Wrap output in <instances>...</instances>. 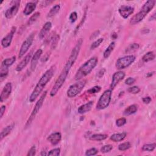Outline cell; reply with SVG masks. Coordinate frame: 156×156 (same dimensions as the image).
Returning a JSON list of instances; mask_svg holds the SVG:
<instances>
[{"mask_svg": "<svg viewBox=\"0 0 156 156\" xmlns=\"http://www.w3.org/2000/svg\"><path fill=\"white\" fill-rule=\"evenodd\" d=\"M131 147V145L130 142H124L123 143H121L118 146V150L121 151H124L129 150Z\"/></svg>", "mask_w": 156, "mask_h": 156, "instance_id": "obj_33", "label": "cell"}, {"mask_svg": "<svg viewBox=\"0 0 156 156\" xmlns=\"http://www.w3.org/2000/svg\"><path fill=\"white\" fill-rule=\"evenodd\" d=\"M40 13L38 12H37L35 13H34L32 16H31L30 17V18L29 19V20L27 22V25L28 26H30V25H32L34 23H35L37 19L39 18V17H40Z\"/></svg>", "mask_w": 156, "mask_h": 156, "instance_id": "obj_31", "label": "cell"}, {"mask_svg": "<svg viewBox=\"0 0 156 156\" xmlns=\"http://www.w3.org/2000/svg\"><path fill=\"white\" fill-rule=\"evenodd\" d=\"M60 148H55V149H53L51 150L48 153V155H54V156H58L60 155Z\"/></svg>", "mask_w": 156, "mask_h": 156, "instance_id": "obj_41", "label": "cell"}, {"mask_svg": "<svg viewBox=\"0 0 156 156\" xmlns=\"http://www.w3.org/2000/svg\"><path fill=\"white\" fill-rule=\"evenodd\" d=\"M101 90V87L99 86H95L92 88H91L90 89H89L87 92L90 94H95L96 93H98L99 91H100Z\"/></svg>", "mask_w": 156, "mask_h": 156, "instance_id": "obj_40", "label": "cell"}, {"mask_svg": "<svg viewBox=\"0 0 156 156\" xmlns=\"http://www.w3.org/2000/svg\"><path fill=\"white\" fill-rule=\"evenodd\" d=\"M156 146L155 143H152V144H146L144 145L142 147V151H149L151 152L153 151Z\"/></svg>", "mask_w": 156, "mask_h": 156, "instance_id": "obj_32", "label": "cell"}, {"mask_svg": "<svg viewBox=\"0 0 156 156\" xmlns=\"http://www.w3.org/2000/svg\"><path fill=\"white\" fill-rule=\"evenodd\" d=\"M20 3L21 1H19V0L11 1V7L5 12V17H6V18L11 19L17 15L20 6Z\"/></svg>", "mask_w": 156, "mask_h": 156, "instance_id": "obj_11", "label": "cell"}, {"mask_svg": "<svg viewBox=\"0 0 156 156\" xmlns=\"http://www.w3.org/2000/svg\"><path fill=\"white\" fill-rule=\"evenodd\" d=\"M155 57V55L153 51L147 52L142 57V60L144 62H148L153 60Z\"/></svg>", "mask_w": 156, "mask_h": 156, "instance_id": "obj_27", "label": "cell"}, {"mask_svg": "<svg viewBox=\"0 0 156 156\" xmlns=\"http://www.w3.org/2000/svg\"><path fill=\"white\" fill-rule=\"evenodd\" d=\"M17 28L15 26H13L10 31V33H8L6 37H4L1 40V45L3 46V48H7L11 45L12 41V38L13 37V35L16 32Z\"/></svg>", "mask_w": 156, "mask_h": 156, "instance_id": "obj_12", "label": "cell"}, {"mask_svg": "<svg viewBox=\"0 0 156 156\" xmlns=\"http://www.w3.org/2000/svg\"><path fill=\"white\" fill-rule=\"evenodd\" d=\"M114 39H115L116 37H117V34H116L115 33H114L113 35H112V36Z\"/></svg>", "mask_w": 156, "mask_h": 156, "instance_id": "obj_51", "label": "cell"}, {"mask_svg": "<svg viewBox=\"0 0 156 156\" xmlns=\"http://www.w3.org/2000/svg\"><path fill=\"white\" fill-rule=\"evenodd\" d=\"M62 139V135L60 132H54L50 134L47 140L52 145H57Z\"/></svg>", "mask_w": 156, "mask_h": 156, "instance_id": "obj_18", "label": "cell"}, {"mask_svg": "<svg viewBox=\"0 0 156 156\" xmlns=\"http://www.w3.org/2000/svg\"><path fill=\"white\" fill-rule=\"evenodd\" d=\"M105 72H106V69H105L104 68L101 69L100 70V71L98 72V76L99 78L102 77L104 76Z\"/></svg>", "mask_w": 156, "mask_h": 156, "instance_id": "obj_47", "label": "cell"}, {"mask_svg": "<svg viewBox=\"0 0 156 156\" xmlns=\"http://www.w3.org/2000/svg\"><path fill=\"white\" fill-rule=\"evenodd\" d=\"M12 83L7 82L5 85L4 87L3 88L1 91V95H0V101H1V103H3V101H4L9 97L12 93Z\"/></svg>", "mask_w": 156, "mask_h": 156, "instance_id": "obj_15", "label": "cell"}, {"mask_svg": "<svg viewBox=\"0 0 156 156\" xmlns=\"http://www.w3.org/2000/svg\"><path fill=\"white\" fill-rule=\"evenodd\" d=\"M36 9V4L33 2L28 3L26 5L25 8L23 11V13L25 15H29L32 13Z\"/></svg>", "mask_w": 156, "mask_h": 156, "instance_id": "obj_23", "label": "cell"}, {"mask_svg": "<svg viewBox=\"0 0 156 156\" xmlns=\"http://www.w3.org/2000/svg\"><path fill=\"white\" fill-rule=\"evenodd\" d=\"M14 127H15V124L12 123V124H10V125L4 128L1 130V134H0V141H2L4 138H5L8 135L11 133V131L12 130V129H13Z\"/></svg>", "mask_w": 156, "mask_h": 156, "instance_id": "obj_22", "label": "cell"}, {"mask_svg": "<svg viewBox=\"0 0 156 156\" xmlns=\"http://www.w3.org/2000/svg\"><path fill=\"white\" fill-rule=\"evenodd\" d=\"M93 101H90V102L82 105L78 108V113L80 114H84L87 112H89L91 111V109L93 107Z\"/></svg>", "mask_w": 156, "mask_h": 156, "instance_id": "obj_21", "label": "cell"}, {"mask_svg": "<svg viewBox=\"0 0 156 156\" xmlns=\"http://www.w3.org/2000/svg\"><path fill=\"white\" fill-rule=\"evenodd\" d=\"M98 62V60L96 57H93L87 60L77 70L74 76L75 80L79 81L90 74L97 65Z\"/></svg>", "mask_w": 156, "mask_h": 156, "instance_id": "obj_2", "label": "cell"}, {"mask_svg": "<svg viewBox=\"0 0 156 156\" xmlns=\"http://www.w3.org/2000/svg\"><path fill=\"white\" fill-rule=\"evenodd\" d=\"M15 61H16V57L15 56L4 59L1 65V71H6V70L8 69V68L12 65Z\"/></svg>", "mask_w": 156, "mask_h": 156, "instance_id": "obj_19", "label": "cell"}, {"mask_svg": "<svg viewBox=\"0 0 156 156\" xmlns=\"http://www.w3.org/2000/svg\"><path fill=\"white\" fill-rule=\"evenodd\" d=\"M112 94L111 90H107L103 93L96 105L98 110H103L109 106L112 99Z\"/></svg>", "mask_w": 156, "mask_h": 156, "instance_id": "obj_8", "label": "cell"}, {"mask_svg": "<svg viewBox=\"0 0 156 156\" xmlns=\"http://www.w3.org/2000/svg\"><path fill=\"white\" fill-rule=\"evenodd\" d=\"M124 77H125V73L123 72L119 71L115 73L113 75L112 83L111 84V90H113L118 84L124 79Z\"/></svg>", "mask_w": 156, "mask_h": 156, "instance_id": "obj_14", "label": "cell"}, {"mask_svg": "<svg viewBox=\"0 0 156 156\" xmlns=\"http://www.w3.org/2000/svg\"><path fill=\"white\" fill-rule=\"evenodd\" d=\"M46 95H47V91H45L43 92V94L42 95V96H40V99L38 100L37 102L35 104V106L33 109V111L31 113L30 115L29 116V118L25 124V129L28 128V127H29L30 126L31 123H33V120L35 119L36 115H37V113H38L39 111L40 110V108L42 107V106H43V104L44 103V101L46 97Z\"/></svg>", "mask_w": 156, "mask_h": 156, "instance_id": "obj_5", "label": "cell"}, {"mask_svg": "<svg viewBox=\"0 0 156 156\" xmlns=\"http://www.w3.org/2000/svg\"><path fill=\"white\" fill-rule=\"evenodd\" d=\"M59 40V36L58 35H56L55 37H54L52 38V43H51V49L54 50L55 49V48L56 47V46L58 43V42Z\"/></svg>", "mask_w": 156, "mask_h": 156, "instance_id": "obj_37", "label": "cell"}, {"mask_svg": "<svg viewBox=\"0 0 156 156\" xmlns=\"http://www.w3.org/2000/svg\"><path fill=\"white\" fill-rule=\"evenodd\" d=\"M127 122V120L125 118H120L116 121V125L120 128L121 126H123L124 124H126Z\"/></svg>", "mask_w": 156, "mask_h": 156, "instance_id": "obj_38", "label": "cell"}, {"mask_svg": "<svg viewBox=\"0 0 156 156\" xmlns=\"http://www.w3.org/2000/svg\"><path fill=\"white\" fill-rule=\"evenodd\" d=\"M82 43H83L82 38H80L79 40L77 41L76 46H74V48L73 49V50L71 52V54H70V56H69L64 67H65L67 69L70 70V69H71L72 66L75 63V62H76L78 56H79V53L80 52L81 48V46H82Z\"/></svg>", "mask_w": 156, "mask_h": 156, "instance_id": "obj_6", "label": "cell"}, {"mask_svg": "<svg viewBox=\"0 0 156 156\" xmlns=\"http://www.w3.org/2000/svg\"><path fill=\"white\" fill-rule=\"evenodd\" d=\"M113 146L112 145H107L103 146L101 148V152L102 153H107L110 152L113 149Z\"/></svg>", "mask_w": 156, "mask_h": 156, "instance_id": "obj_35", "label": "cell"}, {"mask_svg": "<svg viewBox=\"0 0 156 156\" xmlns=\"http://www.w3.org/2000/svg\"><path fill=\"white\" fill-rule=\"evenodd\" d=\"M151 98L150 97V96H146V97H145L142 99V101L143 102L145 103V104H150L151 103Z\"/></svg>", "mask_w": 156, "mask_h": 156, "instance_id": "obj_46", "label": "cell"}, {"mask_svg": "<svg viewBox=\"0 0 156 156\" xmlns=\"http://www.w3.org/2000/svg\"><path fill=\"white\" fill-rule=\"evenodd\" d=\"M60 9V7L59 4H56L54 6H53L48 13V17H52L54 16V15L57 14L59 12Z\"/></svg>", "mask_w": 156, "mask_h": 156, "instance_id": "obj_30", "label": "cell"}, {"mask_svg": "<svg viewBox=\"0 0 156 156\" xmlns=\"http://www.w3.org/2000/svg\"><path fill=\"white\" fill-rule=\"evenodd\" d=\"M9 73V69L6 70V71H1V73H0V81L3 82L8 75Z\"/></svg>", "mask_w": 156, "mask_h": 156, "instance_id": "obj_42", "label": "cell"}, {"mask_svg": "<svg viewBox=\"0 0 156 156\" xmlns=\"http://www.w3.org/2000/svg\"><path fill=\"white\" fill-rule=\"evenodd\" d=\"M134 11V7H132V6H126V5L121 6L118 9L119 13L120 14L121 16L124 19L128 18L130 15L133 13Z\"/></svg>", "mask_w": 156, "mask_h": 156, "instance_id": "obj_13", "label": "cell"}, {"mask_svg": "<svg viewBox=\"0 0 156 156\" xmlns=\"http://www.w3.org/2000/svg\"><path fill=\"white\" fill-rule=\"evenodd\" d=\"M98 152V150L95 147L90 148V149L88 150L86 152H85V155L87 156H91V155H95L97 154Z\"/></svg>", "mask_w": 156, "mask_h": 156, "instance_id": "obj_36", "label": "cell"}, {"mask_svg": "<svg viewBox=\"0 0 156 156\" xmlns=\"http://www.w3.org/2000/svg\"><path fill=\"white\" fill-rule=\"evenodd\" d=\"M155 20V13L153 14L152 16L150 18V21H151V20Z\"/></svg>", "mask_w": 156, "mask_h": 156, "instance_id": "obj_50", "label": "cell"}, {"mask_svg": "<svg viewBox=\"0 0 156 156\" xmlns=\"http://www.w3.org/2000/svg\"><path fill=\"white\" fill-rule=\"evenodd\" d=\"M56 69V65H52L43 74L29 97V101L30 103H33L34 101H35L39 95L42 93L46 85L50 82L54 73H55Z\"/></svg>", "mask_w": 156, "mask_h": 156, "instance_id": "obj_1", "label": "cell"}, {"mask_svg": "<svg viewBox=\"0 0 156 156\" xmlns=\"http://www.w3.org/2000/svg\"><path fill=\"white\" fill-rule=\"evenodd\" d=\"M137 111H138V105L132 104L128 107L125 110H124L123 114L125 116H129L136 113Z\"/></svg>", "mask_w": 156, "mask_h": 156, "instance_id": "obj_25", "label": "cell"}, {"mask_svg": "<svg viewBox=\"0 0 156 156\" xmlns=\"http://www.w3.org/2000/svg\"><path fill=\"white\" fill-rule=\"evenodd\" d=\"M108 135L106 134H93L90 137V139L93 141H102L106 140Z\"/></svg>", "mask_w": 156, "mask_h": 156, "instance_id": "obj_28", "label": "cell"}, {"mask_svg": "<svg viewBox=\"0 0 156 156\" xmlns=\"http://www.w3.org/2000/svg\"><path fill=\"white\" fill-rule=\"evenodd\" d=\"M31 56H32V54H31V52H30V53L27 54V55L25 57V58L23 59L20 62V64H18V65L17 66L16 71L21 72L27 66V65L29 64V61L31 59Z\"/></svg>", "mask_w": 156, "mask_h": 156, "instance_id": "obj_17", "label": "cell"}, {"mask_svg": "<svg viewBox=\"0 0 156 156\" xmlns=\"http://www.w3.org/2000/svg\"><path fill=\"white\" fill-rule=\"evenodd\" d=\"M128 91L132 94H137L140 91V89L137 86H133L129 87L128 89Z\"/></svg>", "mask_w": 156, "mask_h": 156, "instance_id": "obj_39", "label": "cell"}, {"mask_svg": "<svg viewBox=\"0 0 156 156\" xmlns=\"http://www.w3.org/2000/svg\"><path fill=\"white\" fill-rule=\"evenodd\" d=\"M35 33H31L26 39V40L23 42L20 51H19V55L18 57L19 58H21L22 57H23L25 56V54L28 52V51L29 50V49L30 48V47L32 45L33 41H34V39L35 37Z\"/></svg>", "mask_w": 156, "mask_h": 156, "instance_id": "obj_10", "label": "cell"}, {"mask_svg": "<svg viewBox=\"0 0 156 156\" xmlns=\"http://www.w3.org/2000/svg\"><path fill=\"white\" fill-rule=\"evenodd\" d=\"M104 41V38H100L99 39H98V40H96L95 42H93L91 46H90V49L91 50H95V48H98V46L102 43Z\"/></svg>", "mask_w": 156, "mask_h": 156, "instance_id": "obj_34", "label": "cell"}, {"mask_svg": "<svg viewBox=\"0 0 156 156\" xmlns=\"http://www.w3.org/2000/svg\"><path fill=\"white\" fill-rule=\"evenodd\" d=\"M155 4V0H148V1H147L143 6L141 11L138 13H137L136 15H135L134 16L130 19V24L132 25H134L140 22H141L145 18L147 14L151 11Z\"/></svg>", "mask_w": 156, "mask_h": 156, "instance_id": "obj_3", "label": "cell"}, {"mask_svg": "<svg viewBox=\"0 0 156 156\" xmlns=\"http://www.w3.org/2000/svg\"><path fill=\"white\" fill-rule=\"evenodd\" d=\"M127 135L126 132H122V133L114 134L111 136V140L114 142H121L126 138Z\"/></svg>", "mask_w": 156, "mask_h": 156, "instance_id": "obj_24", "label": "cell"}, {"mask_svg": "<svg viewBox=\"0 0 156 156\" xmlns=\"http://www.w3.org/2000/svg\"><path fill=\"white\" fill-rule=\"evenodd\" d=\"M135 60V56L129 55L119 58L116 62L115 66L118 69H123L130 66Z\"/></svg>", "mask_w": 156, "mask_h": 156, "instance_id": "obj_9", "label": "cell"}, {"mask_svg": "<svg viewBox=\"0 0 156 156\" xmlns=\"http://www.w3.org/2000/svg\"><path fill=\"white\" fill-rule=\"evenodd\" d=\"M52 28V23L50 21L46 22L43 25V28H42L40 33H39V37L40 39H42L45 37V36L48 34V33L50 30Z\"/></svg>", "mask_w": 156, "mask_h": 156, "instance_id": "obj_20", "label": "cell"}, {"mask_svg": "<svg viewBox=\"0 0 156 156\" xmlns=\"http://www.w3.org/2000/svg\"><path fill=\"white\" fill-rule=\"evenodd\" d=\"M36 154V147L35 146H33L30 147V149L29 150L28 153L27 154L28 156H33L35 155Z\"/></svg>", "mask_w": 156, "mask_h": 156, "instance_id": "obj_44", "label": "cell"}, {"mask_svg": "<svg viewBox=\"0 0 156 156\" xmlns=\"http://www.w3.org/2000/svg\"><path fill=\"white\" fill-rule=\"evenodd\" d=\"M99 30H96V31H95V32L94 33H93V34H92V35H91V37H90V39H91H91H93V38H96L99 34Z\"/></svg>", "mask_w": 156, "mask_h": 156, "instance_id": "obj_49", "label": "cell"}, {"mask_svg": "<svg viewBox=\"0 0 156 156\" xmlns=\"http://www.w3.org/2000/svg\"><path fill=\"white\" fill-rule=\"evenodd\" d=\"M139 47H140V45L138 43H134L130 44L126 48L125 52L126 53H131L132 52H134V51H137L139 48Z\"/></svg>", "mask_w": 156, "mask_h": 156, "instance_id": "obj_29", "label": "cell"}, {"mask_svg": "<svg viewBox=\"0 0 156 156\" xmlns=\"http://www.w3.org/2000/svg\"><path fill=\"white\" fill-rule=\"evenodd\" d=\"M135 82V79L133 77H128V79L125 81V84L128 85H130L132 84H134Z\"/></svg>", "mask_w": 156, "mask_h": 156, "instance_id": "obj_45", "label": "cell"}, {"mask_svg": "<svg viewBox=\"0 0 156 156\" xmlns=\"http://www.w3.org/2000/svg\"><path fill=\"white\" fill-rule=\"evenodd\" d=\"M69 72V70L64 67V69H62L61 73L60 74L57 79L55 82V84L54 85L52 89L50 91L51 96H54L57 94L58 91L60 89V88L62 87V85L65 83L67 79V77L68 75Z\"/></svg>", "mask_w": 156, "mask_h": 156, "instance_id": "obj_4", "label": "cell"}, {"mask_svg": "<svg viewBox=\"0 0 156 156\" xmlns=\"http://www.w3.org/2000/svg\"><path fill=\"white\" fill-rule=\"evenodd\" d=\"M69 20L72 23H74L77 19V13L76 12H72L71 14H70L69 16Z\"/></svg>", "mask_w": 156, "mask_h": 156, "instance_id": "obj_43", "label": "cell"}, {"mask_svg": "<svg viewBox=\"0 0 156 156\" xmlns=\"http://www.w3.org/2000/svg\"><path fill=\"white\" fill-rule=\"evenodd\" d=\"M43 54V51L41 49H38L36 51V52L34 53L33 57L31 59V62H30V69L31 71H34L35 69L38 61L39 59L40 58L42 54Z\"/></svg>", "mask_w": 156, "mask_h": 156, "instance_id": "obj_16", "label": "cell"}, {"mask_svg": "<svg viewBox=\"0 0 156 156\" xmlns=\"http://www.w3.org/2000/svg\"><path fill=\"white\" fill-rule=\"evenodd\" d=\"M86 84V81L81 80L72 85L67 90V96L69 98H74L82 91Z\"/></svg>", "mask_w": 156, "mask_h": 156, "instance_id": "obj_7", "label": "cell"}, {"mask_svg": "<svg viewBox=\"0 0 156 156\" xmlns=\"http://www.w3.org/2000/svg\"><path fill=\"white\" fill-rule=\"evenodd\" d=\"M5 111H6V106H2L1 107V112H0V117H1V118H3Z\"/></svg>", "mask_w": 156, "mask_h": 156, "instance_id": "obj_48", "label": "cell"}, {"mask_svg": "<svg viewBox=\"0 0 156 156\" xmlns=\"http://www.w3.org/2000/svg\"><path fill=\"white\" fill-rule=\"evenodd\" d=\"M115 46V43L114 42H112L110 45H108V47L106 48V50L104 51L103 56L105 59H107L109 56H111L112 52L113 51Z\"/></svg>", "mask_w": 156, "mask_h": 156, "instance_id": "obj_26", "label": "cell"}]
</instances>
